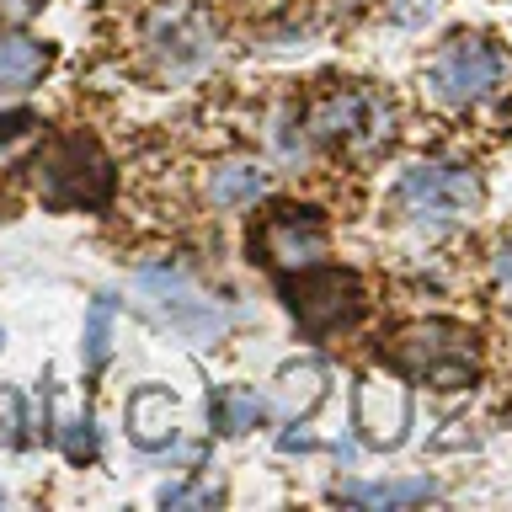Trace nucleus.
<instances>
[{"label": "nucleus", "instance_id": "nucleus-2", "mask_svg": "<svg viewBox=\"0 0 512 512\" xmlns=\"http://www.w3.org/2000/svg\"><path fill=\"white\" fill-rule=\"evenodd\" d=\"M507 75H512L507 48H496L491 38H480V32H459V38H448L438 54L427 59V91L438 96L443 107L491 102V96L507 86Z\"/></svg>", "mask_w": 512, "mask_h": 512}, {"label": "nucleus", "instance_id": "nucleus-20", "mask_svg": "<svg viewBox=\"0 0 512 512\" xmlns=\"http://www.w3.org/2000/svg\"><path fill=\"white\" fill-rule=\"evenodd\" d=\"M38 6H43V0H0V16H6V22H27Z\"/></svg>", "mask_w": 512, "mask_h": 512}, {"label": "nucleus", "instance_id": "nucleus-16", "mask_svg": "<svg viewBox=\"0 0 512 512\" xmlns=\"http://www.w3.org/2000/svg\"><path fill=\"white\" fill-rule=\"evenodd\" d=\"M112 315H118V299L102 294L91 304V320H86V368L96 374V368L107 363V331H112Z\"/></svg>", "mask_w": 512, "mask_h": 512}, {"label": "nucleus", "instance_id": "nucleus-5", "mask_svg": "<svg viewBox=\"0 0 512 512\" xmlns=\"http://www.w3.org/2000/svg\"><path fill=\"white\" fill-rule=\"evenodd\" d=\"M38 192L48 208H102L112 198V166L86 134H59L38 155Z\"/></svg>", "mask_w": 512, "mask_h": 512}, {"label": "nucleus", "instance_id": "nucleus-11", "mask_svg": "<svg viewBox=\"0 0 512 512\" xmlns=\"http://www.w3.org/2000/svg\"><path fill=\"white\" fill-rule=\"evenodd\" d=\"M272 176L262 160H219L214 171H208V198L214 208H251L256 198H267Z\"/></svg>", "mask_w": 512, "mask_h": 512}, {"label": "nucleus", "instance_id": "nucleus-21", "mask_svg": "<svg viewBox=\"0 0 512 512\" xmlns=\"http://www.w3.org/2000/svg\"><path fill=\"white\" fill-rule=\"evenodd\" d=\"M0 342H6V331H0Z\"/></svg>", "mask_w": 512, "mask_h": 512}, {"label": "nucleus", "instance_id": "nucleus-7", "mask_svg": "<svg viewBox=\"0 0 512 512\" xmlns=\"http://www.w3.org/2000/svg\"><path fill=\"white\" fill-rule=\"evenodd\" d=\"M288 310L310 336H331V331H347L358 326L363 315V288L352 272H336V267H304L294 283H288Z\"/></svg>", "mask_w": 512, "mask_h": 512}, {"label": "nucleus", "instance_id": "nucleus-15", "mask_svg": "<svg viewBox=\"0 0 512 512\" xmlns=\"http://www.w3.org/2000/svg\"><path fill=\"white\" fill-rule=\"evenodd\" d=\"M342 496H347V502H358V507H406V502H427L432 480H374V486L347 480Z\"/></svg>", "mask_w": 512, "mask_h": 512}, {"label": "nucleus", "instance_id": "nucleus-8", "mask_svg": "<svg viewBox=\"0 0 512 512\" xmlns=\"http://www.w3.org/2000/svg\"><path fill=\"white\" fill-rule=\"evenodd\" d=\"M331 246V230H326V214L320 208H272L262 219V230L251 235V251H262L267 267L278 272H304L315 267Z\"/></svg>", "mask_w": 512, "mask_h": 512}, {"label": "nucleus", "instance_id": "nucleus-12", "mask_svg": "<svg viewBox=\"0 0 512 512\" xmlns=\"http://www.w3.org/2000/svg\"><path fill=\"white\" fill-rule=\"evenodd\" d=\"M171 422H176V400L166 384H144V390L128 395V432H134L139 448L171 443V432H176Z\"/></svg>", "mask_w": 512, "mask_h": 512}, {"label": "nucleus", "instance_id": "nucleus-18", "mask_svg": "<svg viewBox=\"0 0 512 512\" xmlns=\"http://www.w3.org/2000/svg\"><path fill=\"white\" fill-rule=\"evenodd\" d=\"M214 502V491H203V486H166L160 491V507H208Z\"/></svg>", "mask_w": 512, "mask_h": 512}, {"label": "nucleus", "instance_id": "nucleus-14", "mask_svg": "<svg viewBox=\"0 0 512 512\" xmlns=\"http://www.w3.org/2000/svg\"><path fill=\"white\" fill-rule=\"evenodd\" d=\"M208 411H214V427L219 432H251L256 422H262V411H267V400L251 390V384H219L214 395H208Z\"/></svg>", "mask_w": 512, "mask_h": 512}, {"label": "nucleus", "instance_id": "nucleus-1", "mask_svg": "<svg viewBox=\"0 0 512 512\" xmlns=\"http://www.w3.org/2000/svg\"><path fill=\"white\" fill-rule=\"evenodd\" d=\"M304 123H310V139L331 144V150H347V155H374L379 144H390L395 134V107L390 96L379 86H331L320 91L310 112H304Z\"/></svg>", "mask_w": 512, "mask_h": 512}, {"label": "nucleus", "instance_id": "nucleus-19", "mask_svg": "<svg viewBox=\"0 0 512 512\" xmlns=\"http://www.w3.org/2000/svg\"><path fill=\"white\" fill-rule=\"evenodd\" d=\"M491 283L512 299V235H507L502 246H496V256H491Z\"/></svg>", "mask_w": 512, "mask_h": 512}, {"label": "nucleus", "instance_id": "nucleus-4", "mask_svg": "<svg viewBox=\"0 0 512 512\" xmlns=\"http://www.w3.org/2000/svg\"><path fill=\"white\" fill-rule=\"evenodd\" d=\"M395 203L416 230H448L480 208V176L470 166H448V160H416L395 182Z\"/></svg>", "mask_w": 512, "mask_h": 512}, {"label": "nucleus", "instance_id": "nucleus-6", "mask_svg": "<svg viewBox=\"0 0 512 512\" xmlns=\"http://www.w3.org/2000/svg\"><path fill=\"white\" fill-rule=\"evenodd\" d=\"M134 288H139L144 310L155 320H166L176 336H187V342H219V336L230 331V310H224L219 299H208L203 288H192V278L176 267H144L134 278Z\"/></svg>", "mask_w": 512, "mask_h": 512}, {"label": "nucleus", "instance_id": "nucleus-3", "mask_svg": "<svg viewBox=\"0 0 512 512\" xmlns=\"http://www.w3.org/2000/svg\"><path fill=\"white\" fill-rule=\"evenodd\" d=\"M400 374L427 379L438 390H464L475 379V336L454 326V320H416V326L395 331L390 352H384Z\"/></svg>", "mask_w": 512, "mask_h": 512}, {"label": "nucleus", "instance_id": "nucleus-13", "mask_svg": "<svg viewBox=\"0 0 512 512\" xmlns=\"http://www.w3.org/2000/svg\"><path fill=\"white\" fill-rule=\"evenodd\" d=\"M48 64H54L48 43L27 38V32H0V91H32Z\"/></svg>", "mask_w": 512, "mask_h": 512}, {"label": "nucleus", "instance_id": "nucleus-10", "mask_svg": "<svg viewBox=\"0 0 512 512\" xmlns=\"http://www.w3.org/2000/svg\"><path fill=\"white\" fill-rule=\"evenodd\" d=\"M406 416H411L406 384H395V379H363L358 384V427H363V443L395 448L400 438H406Z\"/></svg>", "mask_w": 512, "mask_h": 512}, {"label": "nucleus", "instance_id": "nucleus-17", "mask_svg": "<svg viewBox=\"0 0 512 512\" xmlns=\"http://www.w3.org/2000/svg\"><path fill=\"white\" fill-rule=\"evenodd\" d=\"M64 454H70L75 464L96 459V432H91V416H86V422H70V427H64Z\"/></svg>", "mask_w": 512, "mask_h": 512}, {"label": "nucleus", "instance_id": "nucleus-9", "mask_svg": "<svg viewBox=\"0 0 512 512\" xmlns=\"http://www.w3.org/2000/svg\"><path fill=\"white\" fill-rule=\"evenodd\" d=\"M144 43H150V54L166 64V70H198V64L214 59L219 27L203 6H160L150 16Z\"/></svg>", "mask_w": 512, "mask_h": 512}]
</instances>
